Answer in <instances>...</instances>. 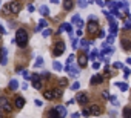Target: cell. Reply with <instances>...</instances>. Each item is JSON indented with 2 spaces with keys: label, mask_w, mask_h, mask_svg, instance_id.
I'll return each mask as SVG.
<instances>
[{
  "label": "cell",
  "mask_w": 131,
  "mask_h": 118,
  "mask_svg": "<svg viewBox=\"0 0 131 118\" xmlns=\"http://www.w3.org/2000/svg\"><path fill=\"white\" fill-rule=\"evenodd\" d=\"M32 86H34V89H40V87H42V80H39V81H32Z\"/></svg>",
  "instance_id": "obj_30"
},
{
  "label": "cell",
  "mask_w": 131,
  "mask_h": 118,
  "mask_svg": "<svg viewBox=\"0 0 131 118\" xmlns=\"http://www.w3.org/2000/svg\"><path fill=\"white\" fill-rule=\"evenodd\" d=\"M110 29H111V35H116V34H117V31H119V28H117V25H116V22H113V23H110Z\"/></svg>",
  "instance_id": "obj_17"
},
{
  "label": "cell",
  "mask_w": 131,
  "mask_h": 118,
  "mask_svg": "<svg viewBox=\"0 0 131 118\" xmlns=\"http://www.w3.org/2000/svg\"><path fill=\"white\" fill-rule=\"evenodd\" d=\"M88 32L90 34H99L100 32V29H99V23H97V20H90V23H88Z\"/></svg>",
  "instance_id": "obj_3"
},
{
  "label": "cell",
  "mask_w": 131,
  "mask_h": 118,
  "mask_svg": "<svg viewBox=\"0 0 131 118\" xmlns=\"http://www.w3.org/2000/svg\"><path fill=\"white\" fill-rule=\"evenodd\" d=\"M99 37H100V38H105V37H106V32H105V31H100V32H99Z\"/></svg>",
  "instance_id": "obj_45"
},
{
  "label": "cell",
  "mask_w": 131,
  "mask_h": 118,
  "mask_svg": "<svg viewBox=\"0 0 131 118\" xmlns=\"http://www.w3.org/2000/svg\"><path fill=\"white\" fill-rule=\"evenodd\" d=\"M110 101H111V104H113V106H119V100H117L114 95H111V97H110Z\"/></svg>",
  "instance_id": "obj_25"
},
{
  "label": "cell",
  "mask_w": 131,
  "mask_h": 118,
  "mask_svg": "<svg viewBox=\"0 0 131 118\" xmlns=\"http://www.w3.org/2000/svg\"><path fill=\"white\" fill-rule=\"evenodd\" d=\"M2 12H3V14H11V12H9V5H5Z\"/></svg>",
  "instance_id": "obj_38"
},
{
  "label": "cell",
  "mask_w": 131,
  "mask_h": 118,
  "mask_svg": "<svg viewBox=\"0 0 131 118\" xmlns=\"http://www.w3.org/2000/svg\"><path fill=\"white\" fill-rule=\"evenodd\" d=\"M46 26H48V22H46L45 19H40V20H39V26H37V31H40V29H43V28L46 29Z\"/></svg>",
  "instance_id": "obj_16"
},
{
  "label": "cell",
  "mask_w": 131,
  "mask_h": 118,
  "mask_svg": "<svg viewBox=\"0 0 131 118\" xmlns=\"http://www.w3.org/2000/svg\"><path fill=\"white\" fill-rule=\"evenodd\" d=\"M113 41H114V35H110V37H106V43H108V45H111Z\"/></svg>",
  "instance_id": "obj_40"
},
{
  "label": "cell",
  "mask_w": 131,
  "mask_h": 118,
  "mask_svg": "<svg viewBox=\"0 0 131 118\" xmlns=\"http://www.w3.org/2000/svg\"><path fill=\"white\" fill-rule=\"evenodd\" d=\"M76 101H77L79 104H82V106H83V104H86V103H88V95H86V94H79V95H77V98H76Z\"/></svg>",
  "instance_id": "obj_9"
},
{
  "label": "cell",
  "mask_w": 131,
  "mask_h": 118,
  "mask_svg": "<svg viewBox=\"0 0 131 118\" xmlns=\"http://www.w3.org/2000/svg\"><path fill=\"white\" fill-rule=\"evenodd\" d=\"M43 97H45L46 100H52V98L56 97V94H54V91L48 89V91H43Z\"/></svg>",
  "instance_id": "obj_14"
},
{
  "label": "cell",
  "mask_w": 131,
  "mask_h": 118,
  "mask_svg": "<svg viewBox=\"0 0 131 118\" xmlns=\"http://www.w3.org/2000/svg\"><path fill=\"white\" fill-rule=\"evenodd\" d=\"M77 5L80 8H86L88 6V2H86V0H77Z\"/></svg>",
  "instance_id": "obj_26"
},
{
  "label": "cell",
  "mask_w": 131,
  "mask_h": 118,
  "mask_svg": "<svg viewBox=\"0 0 131 118\" xmlns=\"http://www.w3.org/2000/svg\"><path fill=\"white\" fill-rule=\"evenodd\" d=\"M8 103V98L6 97H0V109H3V106Z\"/></svg>",
  "instance_id": "obj_24"
},
{
  "label": "cell",
  "mask_w": 131,
  "mask_h": 118,
  "mask_svg": "<svg viewBox=\"0 0 131 118\" xmlns=\"http://www.w3.org/2000/svg\"><path fill=\"white\" fill-rule=\"evenodd\" d=\"M56 109H57V112H59V115H60L62 118L67 116V109H65L63 106H56Z\"/></svg>",
  "instance_id": "obj_15"
},
{
  "label": "cell",
  "mask_w": 131,
  "mask_h": 118,
  "mask_svg": "<svg viewBox=\"0 0 131 118\" xmlns=\"http://www.w3.org/2000/svg\"><path fill=\"white\" fill-rule=\"evenodd\" d=\"M77 63H79V66H80V68H85V66L88 65V57H86L85 54L79 55V60H77Z\"/></svg>",
  "instance_id": "obj_8"
},
{
  "label": "cell",
  "mask_w": 131,
  "mask_h": 118,
  "mask_svg": "<svg viewBox=\"0 0 131 118\" xmlns=\"http://www.w3.org/2000/svg\"><path fill=\"white\" fill-rule=\"evenodd\" d=\"M14 106H16V109H23L25 107V98L23 97H16V100H14Z\"/></svg>",
  "instance_id": "obj_5"
},
{
  "label": "cell",
  "mask_w": 131,
  "mask_h": 118,
  "mask_svg": "<svg viewBox=\"0 0 131 118\" xmlns=\"http://www.w3.org/2000/svg\"><path fill=\"white\" fill-rule=\"evenodd\" d=\"M0 118H2V116H0Z\"/></svg>",
  "instance_id": "obj_57"
},
{
  "label": "cell",
  "mask_w": 131,
  "mask_h": 118,
  "mask_svg": "<svg viewBox=\"0 0 131 118\" xmlns=\"http://www.w3.org/2000/svg\"><path fill=\"white\" fill-rule=\"evenodd\" d=\"M99 66H100V65H99L97 62H96V63H93V68H94V69H99Z\"/></svg>",
  "instance_id": "obj_49"
},
{
  "label": "cell",
  "mask_w": 131,
  "mask_h": 118,
  "mask_svg": "<svg viewBox=\"0 0 131 118\" xmlns=\"http://www.w3.org/2000/svg\"><path fill=\"white\" fill-rule=\"evenodd\" d=\"M86 2H88V5H90V3H93V2H94V0H86Z\"/></svg>",
  "instance_id": "obj_55"
},
{
  "label": "cell",
  "mask_w": 131,
  "mask_h": 118,
  "mask_svg": "<svg viewBox=\"0 0 131 118\" xmlns=\"http://www.w3.org/2000/svg\"><path fill=\"white\" fill-rule=\"evenodd\" d=\"M116 86H119L122 92H126V91H128V84H126V83H116Z\"/></svg>",
  "instance_id": "obj_22"
},
{
  "label": "cell",
  "mask_w": 131,
  "mask_h": 118,
  "mask_svg": "<svg viewBox=\"0 0 131 118\" xmlns=\"http://www.w3.org/2000/svg\"><path fill=\"white\" fill-rule=\"evenodd\" d=\"M28 11L32 12V11H34V6H32V5H28Z\"/></svg>",
  "instance_id": "obj_48"
},
{
  "label": "cell",
  "mask_w": 131,
  "mask_h": 118,
  "mask_svg": "<svg viewBox=\"0 0 131 118\" xmlns=\"http://www.w3.org/2000/svg\"><path fill=\"white\" fill-rule=\"evenodd\" d=\"M0 65L2 66L6 65V49L5 48H0Z\"/></svg>",
  "instance_id": "obj_10"
},
{
  "label": "cell",
  "mask_w": 131,
  "mask_h": 118,
  "mask_svg": "<svg viewBox=\"0 0 131 118\" xmlns=\"http://www.w3.org/2000/svg\"><path fill=\"white\" fill-rule=\"evenodd\" d=\"M5 32H6V31H5V28H3V26H2V25H0V34H2V35H3V34H5Z\"/></svg>",
  "instance_id": "obj_47"
},
{
  "label": "cell",
  "mask_w": 131,
  "mask_h": 118,
  "mask_svg": "<svg viewBox=\"0 0 131 118\" xmlns=\"http://www.w3.org/2000/svg\"><path fill=\"white\" fill-rule=\"evenodd\" d=\"M65 52V43L62 41V40H59L56 45H54V51H52V54L56 55V57H59V55H62Z\"/></svg>",
  "instance_id": "obj_2"
},
{
  "label": "cell",
  "mask_w": 131,
  "mask_h": 118,
  "mask_svg": "<svg viewBox=\"0 0 131 118\" xmlns=\"http://www.w3.org/2000/svg\"><path fill=\"white\" fill-rule=\"evenodd\" d=\"M77 74H79V69H77V68H71V69H70V75H71V77H76Z\"/></svg>",
  "instance_id": "obj_28"
},
{
  "label": "cell",
  "mask_w": 131,
  "mask_h": 118,
  "mask_svg": "<svg viewBox=\"0 0 131 118\" xmlns=\"http://www.w3.org/2000/svg\"><path fill=\"white\" fill-rule=\"evenodd\" d=\"M96 3H97L99 6H102V8H105V3H106V2H105V0H96Z\"/></svg>",
  "instance_id": "obj_39"
},
{
  "label": "cell",
  "mask_w": 131,
  "mask_h": 118,
  "mask_svg": "<svg viewBox=\"0 0 131 118\" xmlns=\"http://www.w3.org/2000/svg\"><path fill=\"white\" fill-rule=\"evenodd\" d=\"M113 68H116V69H120V68H123V65H122V63H119V62H116V63L113 65Z\"/></svg>",
  "instance_id": "obj_41"
},
{
  "label": "cell",
  "mask_w": 131,
  "mask_h": 118,
  "mask_svg": "<svg viewBox=\"0 0 131 118\" xmlns=\"http://www.w3.org/2000/svg\"><path fill=\"white\" fill-rule=\"evenodd\" d=\"M59 2H60V0H51V3H54V5H57Z\"/></svg>",
  "instance_id": "obj_53"
},
{
  "label": "cell",
  "mask_w": 131,
  "mask_h": 118,
  "mask_svg": "<svg viewBox=\"0 0 131 118\" xmlns=\"http://www.w3.org/2000/svg\"><path fill=\"white\" fill-rule=\"evenodd\" d=\"M48 118H62V116L59 115L57 109H56V107H52V109H49V112H48Z\"/></svg>",
  "instance_id": "obj_13"
},
{
  "label": "cell",
  "mask_w": 131,
  "mask_h": 118,
  "mask_svg": "<svg viewBox=\"0 0 131 118\" xmlns=\"http://www.w3.org/2000/svg\"><path fill=\"white\" fill-rule=\"evenodd\" d=\"M126 63H128V65L131 66V58H126Z\"/></svg>",
  "instance_id": "obj_54"
},
{
  "label": "cell",
  "mask_w": 131,
  "mask_h": 118,
  "mask_svg": "<svg viewBox=\"0 0 131 118\" xmlns=\"http://www.w3.org/2000/svg\"><path fill=\"white\" fill-rule=\"evenodd\" d=\"M16 43L19 45V48H25L28 45V32H26V29L20 28L16 32Z\"/></svg>",
  "instance_id": "obj_1"
},
{
  "label": "cell",
  "mask_w": 131,
  "mask_h": 118,
  "mask_svg": "<svg viewBox=\"0 0 131 118\" xmlns=\"http://www.w3.org/2000/svg\"><path fill=\"white\" fill-rule=\"evenodd\" d=\"M79 20H80V16H74V17H73V20H71V23L77 25V23H79Z\"/></svg>",
  "instance_id": "obj_35"
},
{
  "label": "cell",
  "mask_w": 131,
  "mask_h": 118,
  "mask_svg": "<svg viewBox=\"0 0 131 118\" xmlns=\"http://www.w3.org/2000/svg\"><path fill=\"white\" fill-rule=\"evenodd\" d=\"M88 109H90L91 115H94V116L102 115V107H100V106H97V104H93V106H91V107H88Z\"/></svg>",
  "instance_id": "obj_6"
},
{
  "label": "cell",
  "mask_w": 131,
  "mask_h": 118,
  "mask_svg": "<svg viewBox=\"0 0 131 118\" xmlns=\"http://www.w3.org/2000/svg\"><path fill=\"white\" fill-rule=\"evenodd\" d=\"M76 35H79V38H80V37H82V29H79V31L76 32Z\"/></svg>",
  "instance_id": "obj_50"
},
{
  "label": "cell",
  "mask_w": 131,
  "mask_h": 118,
  "mask_svg": "<svg viewBox=\"0 0 131 118\" xmlns=\"http://www.w3.org/2000/svg\"><path fill=\"white\" fill-rule=\"evenodd\" d=\"M8 5H9V12H11V14H19V11H20V8H22V5H20L19 0H13V2L8 3Z\"/></svg>",
  "instance_id": "obj_4"
},
{
  "label": "cell",
  "mask_w": 131,
  "mask_h": 118,
  "mask_svg": "<svg viewBox=\"0 0 131 118\" xmlns=\"http://www.w3.org/2000/svg\"><path fill=\"white\" fill-rule=\"evenodd\" d=\"M77 45H79V43H77V40H74V38H73V48H74V49H77Z\"/></svg>",
  "instance_id": "obj_46"
},
{
  "label": "cell",
  "mask_w": 131,
  "mask_h": 118,
  "mask_svg": "<svg viewBox=\"0 0 131 118\" xmlns=\"http://www.w3.org/2000/svg\"><path fill=\"white\" fill-rule=\"evenodd\" d=\"M79 87H80V83H79V81H74V83L71 84V89H73V91H77Z\"/></svg>",
  "instance_id": "obj_31"
},
{
  "label": "cell",
  "mask_w": 131,
  "mask_h": 118,
  "mask_svg": "<svg viewBox=\"0 0 131 118\" xmlns=\"http://www.w3.org/2000/svg\"><path fill=\"white\" fill-rule=\"evenodd\" d=\"M73 6H74V2H73V0H63V8L67 9V11H71Z\"/></svg>",
  "instance_id": "obj_11"
},
{
  "label": "cell",
  "mask_w": 131,
  "mask_h": 118,
  "mask_svg": "<svg viewBox=\"0 0 131 118\" xmlns=\"http://www.w3.org/2000/svg\"><path fill=\"white\" fill-rule=\"evenodd\" d=\"M36 106H39V107H40V106H42V101H40V100H36Z\"/></svg>",
  "instance_id": "obj_51"
},
{
  "label": "cell",
  "mask_w": 131,
  "mask_h": 118,
  "mask_svg": "<svg viewBox=\"0 0 131 118\" xmlns=\"http://www.w3.org/2000/svg\"><path fill=\"white\" fill-rule=\"evenodd\" d=\"M39 11H40V14H42V16H48V14H49V9H48V6H46V5H42Z\"/></svg>",
  "instance_id": "obj_18"
},
{
  "label": "cell",
  "mask_w": 131,
  "mask_h": 118,
  "mask_svg": "<svg viewBox=\"0 0 131 118\" xmlns=\"http://www.w3.org/2000/svg\"><path fill=\"white\" fill-rule=\"evenodd\" d=\"M54 94H56V98H60V97H62V89H60V87H59V89H56V91H54Z\"/></svg>",
  "instance_id": "obj_36"
},
{
  "label": "cell",
  "mask_w": 131,
  "mask_h": 118,
  "mask_svg": "<svg viewBox=\"0 0 131 118\" xmlns=\"http://www.w3.org/2000/svg\"><path fill=\"white\" fill-rule=\"evenodd\" d=\"M0 38H2V34H0Z\"/></svg>",
  "instance_id": "obj_56"
},
{
  "label": "cell",
  "mask_w": 131,
  "mask_h": 118,
  "mask_svg": "<svg viewBox=\"0 0 131 118\" xmlns=\"http://www.w3.org/2000/svg\"><path fill=\"white\" fill-rule=\"evenodd\" d=\"M2 110H3V112H8V113H9V112H13V106H11L9 103H6V104L3 106V109H2Z\"/></svg>",
  "instance_id": "obj_23"
},
{
  "label": "cell",
  "mask_w": 131,
  "mask_h": 118,
  "mask_svg": "<svg viewBox=\"0 0 131 118\" xmlns=\"http://www.w3.org/2000/svg\"><path fill=\"white\" fill-rule=\"evenodd\" d=\"M23 77H25V80H29V78H31V75H29L28 71H23Z\"/></svg>",
  "instance_id": "obj_42"
},
{
  "label": "cell",
  "mask_w": 131,
  "mask_h": 118,
  "mask_svg": "<svg viewBox=\"0 0 131 118\" xmlns=\"http://www.w3.org/2000/svg\"><path fill=\"white\" fill-rule=\"evenodd\" d=\"M42 65H43V58H42V57H39V58H37V62L34 63V68H40Z\"/></svg>",
  "instance_id": "obj_27"
},
{
  "label": "cell",
  "mask_w": 131,
  "mask_h": 118,
  "mask_svg": "<svg viewBox=\"0 0 131 118\" xmlns=\"http://www.w3.org/2000/svg\"><path fill=\"white\" fill-rule=\"evenodd\" d=\"M129 74H131V71H129V69H125V71H123V75H125V78H128V77H129Z\"/></svg>",
  "instance_id": "obj_44"
},
{
  "label": "cell",
  "mask_w": 131,
  "mask_h": 118,
  "mask_svg": "<svg viewBox=\"0 0 131 118\" xmlns=\"http://www.w3.org/2000/svg\"><path fill=\"white\" fill-rule=\"evenodd\" d=\"M52 68H54L56 71H62V65H60L59 62H54V63H52Z\"/></svg>",
  "instance_id": "obj_29"
},
{
  "label": "cell",
  "mask_w": 131,
  "mask_h": 118,
  "mask_svg": "<svg viewBox=\"0 0 131 118\" xmlns=\"http://www.w3.org/2000/svg\"><path fill=\"white\" fill-rule=\"evenodd\" d=\"M17 87H19V81H17V80H11V81H9V89L16 91Z\"/></svg>",
  "instance_id": "obj_20"
},
{
  "label": "cell",
  "mask_w": 131,
  "mask_h": 118,
  "mask_svg": "<svg viewBox=\"0 0 131 118\" xmlns=\"http://www.w3.org/2000/svg\"><path fill=\"white\" fill-rule=\"evenodd\" d=\"M123 118H131V107L129 106H126L123 109Z\"/></svg>",
  "instance_id": "obj_19"
},
{
  "label": "cell",
  "mask_w": 131,
  "mask_h": 118,
  "mask_svg": "<svg viewBox=\"0 0 131 118\" xmlns=\"http://www.w3.org/2000/svg\"><path fill=\"white\" fill-rule=\"evenodd\" d=\"M82 115H85V116H90V115H91L90 109H85V110H82Z\"/></svg>",
  "instance_id": "obj_43"
},
{
  "label": "cell",
  "mask_w": 131,
  "mask_h": 118,
  "mask_svg": "<svg viewBox=\"0 0 131 118\" xmlns=\"http://www.w3.org/2000/svg\"><path fill=\"white\" fill-rule=\"evenodd\" d=\"M91 41H88V40H83V38H80V46L85 49V51H88V45H90Z\"/></svg>",
  "instance_id": "obj_21"
},
{
  "label": "cell",
  "mask_w": 131,
  "mask_h": 118,
  "mask_svg": "<svg viewBox=\"0 0 131 118\" xmlns=\"http://www.w3.org/2000/svg\"><path fill=\"white\" fill-rule=\"evenodd\" d=\"M71 116H73V118H79V113H77V112H76V113H73V115H71Z\"/></svg>",
  "instance_id": "obj_52"
},
{
  "label": "cell",
  "mask_w": 131,
  "mask_h": 118,
  "mask_svg": "<svg viewBox=\"0 0 131 118\" xmlns=\"http://www.w3.org/2000/svg\"><path fill=\"white\" fill-rule=\"evenodd\" d=\"M42 35H43V37H49V35H51V29H48V28H46V29H43Z\"/></svg>",
  "instance_id": "obj_33"
},
{
  "label": "cell",
  "mask_w": 131,
  "mask_h": 118,
  "mask_svg": "<svg viewBox=\"0 0 131 118\" xmlns=\"http://www.w3.org/2000/svg\"><path fill=\"white\" fill-rule=\"evenodd\" d=\"M74 58H76V57H74V55L71 54V55L68 57V60H67V65H73V62H74Z\"/></svg>",
  "instance_id": "obj_34"
},
{
  "label": "cell",
  "mask_w": 131,
  "mask_h": 118,
  "mask_svg": "<svg viewBox=\"0 0 131 118\" xmlns=\"http://www.w3.org/2000/svg\"><path fill=\"white\" fill-rule=\"evenodd\" d=\"M125 29H131V19H126V22H125Z\"/></svg>",
  "instance_id": "obj_37"
},
{
  "label": "cell",
  "mask_w": 131,
  "mask_h": 118,
  "mask_svg": "<svg viewBox=\"0 0 131 118\" xmlns=\"http://www.w3.org/2000/svg\"><path fill=\"white\" fill-rule=\"evenodd\" d=\"M62 31H67V32L70 34V37L73 38V26H71V23H63L62 28L59 29V32H62Z\"/></svg>",
  "instance_id": "obj_7"
},
{
  "label": "cell",
  "mask_w": 131,
  "mask_h": 118,
  "mask_svg": "<svg viewBox=\"0 0 131 118\" xmlns=\"http://www.w3.org/2000/svg\"><path fill=\"white\" fill-rule=\"evenodd\" d=\"M103 81V77L102 75H93L91 77V84H100Z\"/></svg>",
  "instance_id": "obj_12"
},
{
  "label": "cell",
  "mask_w": 131,
  "mask_h": 118,
  "mask_svg": "<svg viewBox=\"0 0 131 118\" xmlns=\"http://www.w3.org/2000/svg\"><path fill=\"white\" fill-rule=\"evenodd\" d=\"M110 97H111V95H110L108 91H103V92H102V98H103V100H110Z\"/></svg>",
  "instance_id": "obj_32"
}]
</instances>
